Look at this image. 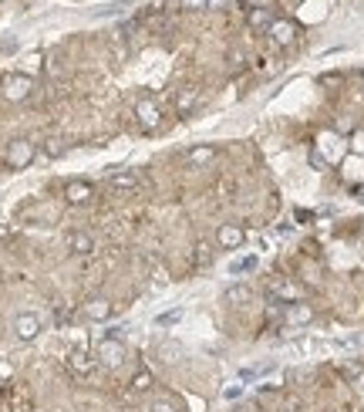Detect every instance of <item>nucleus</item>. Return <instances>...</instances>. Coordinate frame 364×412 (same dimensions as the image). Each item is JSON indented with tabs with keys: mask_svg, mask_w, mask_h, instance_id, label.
<instances>
[{
	"mask_svg": "<svg viewBox=\"0 0 364 412\" xmlns=\"http://www.w3.org/2000/svg\"><path fill=\"white\" fill-rule=\"evenodd\" d=\"M138 112H142V122H145V125H155V122H159V108H152L148 102H142Z\"/></svg>",
	"mask_w": 364,
	"mask_h": 412,
	"instance_id": "20e7f679",
	"label": "nucleus"
},
{
	"mask_svg": "<svg viewBox=\"0 0 364 412\" xmlns=\"http://www.w3.org/2000/svg\"><path fill=\"white\" fill-rule=\"evenodd\" d=\"M253 267H256V260L243 257V260H233V264H229V274H243V270H253Z\"/></svg>",
	"mask_w": 364,
	"mask_h": 412,
	"instance_id": "39448f33",
	"label": "nucleus"
},
{
	"mask_svg": "<svg viewBox=\"0 0 364 412\" xmlns=\"http://www.w3.org/2000/svg\"><path fill=\"white\" fill-rule=\"evenodd\" d=\"M229 301H250V291H246V287H233V291H229Z\"/></svg>",
	"mask_w": 364,
	"mask_h": 412,
	"instance_id": "9b49d317",
	"label": "nucleus"
},
{
	"mask_svg": "<svg viewBox=\"0 0 364 412\" xmlns=\"http://www.w3.org/2000/svg\"><path fill=\"white\" fill-rule=\"evenodd\" d=\"M115 189H132L135 186V172H112V179H108Z\"/></svg>",
	"mask_w": 364,
	"mask_h": 412,
	"instance_id": "f03ea898",
	"label": "nucleus"
},
{
	"mask_svg": "<svg viewBox=\"0 0 364 412\" xmlns=\"http://www.w3.org/2000/svg\"><path fill=\"white\" fill-rule=\"evenodd\" d=\"M209 155H212V152H209V149H196V152H192V155H189V159H196V162H199V159H209Z\"/></svg>",
	"mask_w": 364,
	"mask_h": 412,
	"instance_id": "4468645a",
	"label": "nucleus"
},
{
	"mask_svg": "<svg viewBox=\"0 0 364 412\" xmlns=\"http://www.w3.org/2000/svg\"><path fill=\"white\" fill-rule=\"evenodd\" d=\"M182 7H209V0H182Z\"/></svg>",
	"mask_w": 364,
	"mask_h": 412,
	"instance_id": "2eb2a0df",
	"label": "nucleus"
},
{
	"mask_svg": "<svg viewBox=\"0 0 364 412\" xmlns=\"http://www.w3.org/2000/svg\"><path fill=\"white\" fill-rule=\"evenodd\" d=\"M273 37L280 41V44H287V41L293 37V27L290 24H273Z\"/></svg>",
	"mask_w": 364,
	"mask_h": 412,
	"instance_id": "423d86ee",
	"label": "nucleus"
},
{
	"mask_svg": "<svg viewBox=\"0 0 364 412\" xmlns=\"http://www.w3.org/2000/svg\"><path fill=\"white\" fill-rule=\"evenodd\" d=\"M27 159H31V149H27V146H20V149L10 152V162H14V166H20V162H27Z\"/></svg>",
	"mask_w": 364,
	"mask_h": 412,
	"instance_id": "6e6552de",
	"label": "nucleus"
},
{
	"mask_svg": "<svg viewBox=\"0 0 364 412\" xmlns=\"http://www.w3.org/2000/svg\"><path fill=\"white\" fill-rule=\"evenodd\" d=\"M88 193H91V189H88V186H81V183H78V186H71V189H68V196H71L74 203H81V200H88Z\"/></svg>",
	"mask_w": 364,
	"mask_h": 412,
	"instance_id": "1a4fd4ad",
	"label": "nucleus"
},
{
	"mask_svg": "<svg viewBox=\"0 0 364 412\" xmlns=\"http://www.w3.org/2000/svg\"><path fill=\"white\" fill-rule=\"evenodd\" d=\"M250 21H253V24H270V14H267V10H253Z\"/></svg>",
	"mask_w": 364,
	"mask_h": 412,
	"instance_id": "f8f14e48",
	"label": "nucleus"
},
{
	"mask_svg": "<svg viewBox=\"0 0 364 412\" xmlns=\"http://www.w3.org/2000/svg\"><path fill=\"white\" fill-rule=\"evenodd\" d=\"M219 237H223V243H240V240H243V233H240V230H229V226H226V230H223Z\"/></svg>",
	"mask_w": 364,
	"mask_h": 412,
	"instance_id": "9d476101",
	"label": "nucleus"
},
{
	"mask_svg": "<svg viewBox=\"0 0 364 412\" xmlns=\"http://www.w3.org/2000/svg\"><path fill=\"white\" fill-rule=\"evenodd\" d=\"M17 331L24 335V338H31V335L37 331V318H31V315H24V318H17Z\"/></svg>",
	"mask_w": 364,
	"mask_h": 412,
	"instance_id": "7ed1b4c3",
	"label": "nucleus"
},
{
	"mask_svg": "<svg viewBox=\"0 0 364 412\" xmlns=\"http://www.w3.org/2000/svg\"><path fill=\"white\" fill-rule=\"evenodd\" d=\"M27 78H7V98H24L27 95Z\"/></svg>",
	"mask_w": 364,
	"mask_h": 412,
	"instance_id": "f257e3e1",
	"label": "nucleus"
},
{
	"mask_svg": "<svg viewBox=\"0 0 364 412\" xmlns=\"http://www.w3.org/2000/svg\"><path fill=\"white\" fill-rule=\"evenodd\" d=\"M71 247H74L78 253H88V250H91V240H88L84 233H74V237H71Z\"/></svg>",
	"mask_w": 364,
	"mask_h": 412,
	"instance_id": "0eeeda50",
	"label": "nucleus"
},
{
	"mask_svg": "<svg viewBox=\"0 0 364 412\" xmlns=\"http://www.w3.org/2000/svg\"><path fill=\"white\" fill-rule=\"evenodd\" d=\"M105 311H108V307H105V301H95V304L88 307V315H91V318H101Z\"/></svg>",
	"mask_w": 364,
	"mask_h": 412,
	"instance_id": "ddd939ff",
	"label": "nucleus"
},
{
	"mask_svg": "<svg viewBox=\"0 0 364 412\" xmlns=\"http://www.w3.org/2000/svg\"><path fill=\"white\" fill-rule=\"evenodd\" d=\"M212 4H233V0H209V7H212Z\"/></svg>",
	"mask_w": 364,
	"mask_h": 412,
	"instance_id": "dca6fc26",
	"label": "nucleus"
}]
</instances>
